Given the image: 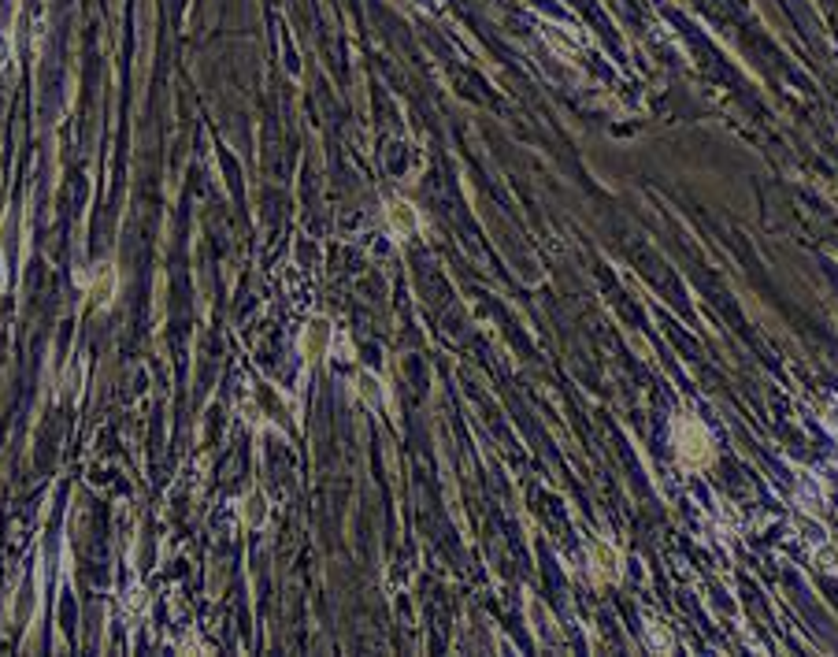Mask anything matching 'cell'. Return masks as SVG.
<instances>
[{
	"label": "cell",
	"instance_id": "cell-2",
	"mask_svg": "<svg viewBox=\"0 0 838 657\" xmlns=\"http://www.w3.org/2000/svg\"><path fill=\"white\" fill-rule=\"evenodd\" d=\"M590 568H594V579H597V583H612V579H620V554L612 550V546L597 542L594 550H590Z\"/></svg>",
	"mask_w": 838,
	"mask_h": 657
},
{
	"label": "cell",
	"instance_id": "cell-1",
	"mask_svg": "<svg viewBox=\"0 0 838 657\" xmlns=\"http://www.w3.org/2000/svg\"><path fill=\"white\" fill-rule=\"evenodd\" d=\"M676 450H679V461H683L687 468H705V464L716 457L705 423H701V420H690V416L676 423Z\"/></svg>",
	"mask_w": 838,
	"mask_h": 657
},
{
	"label": "cell",
	"instance_id": "cell-4",
	"mask_svg": "<svg viewBox=\"0 0 838 657\" xmlns=\"http://www.w3.org/2000/svg\"><path fill=\"white\" fill-rule=\"evenodd\" d=\"M326 323H312V331H308V339H305V353L308 357H319L323 353V346H326Z\"/></svg>",
	"mask_w": 838,
	"mask_h": 657
},
{
	"label": "cell",
	"instance_id": "cell-3",
	"mask_svg": "<svg viewBox=\"0 0 838 657\" xmlns=\"http://www.w3.org/2000/svg\"><path fill=\"white\" fill-rule=\"evenodd\" d=\"M389 224H394V231H401V235H412V231H416V212H412V204H405V201L389 204Z\"/></svg>",
	"mask_w": 838,
	"mask_h": 657
}]
</instances>
